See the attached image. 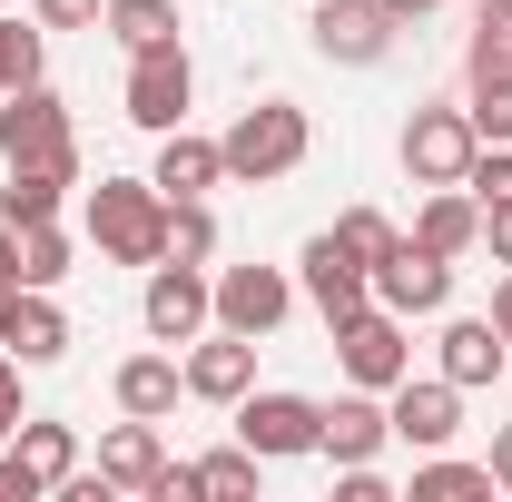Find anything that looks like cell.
Returning a JSON list of instances; mask_svg holds the SVG:
<instances>
[{
	"label": "cell",
	"mask_w": 512,
	"mask_h": 502,
	"mask_svg": "<svg viewBox=\"0 0 512 502\" xmlns=\"http://www.w3.org/2000/svg\"><path fill=\"white\" fill-rule=\"evenodd\" d=\"M69 227L60 217H40V227H10V286H60L69 276Z\"/></svg>",
	"instance_id": "obj_23"
},
{
	"label": "cell",
	"mask_w": 512,
	"mask_h": 502,
	"mask_svg": "<svg viewBox=\"0 0 512 502\" xmlns=\"http://www.w3.org/2000/svg\"><path fill=\"white\" fill-rule=\"evenodd\" d=\"M375 306H394L404 325L414 315H444L453 306V256H434L424 237H394V256L375 266Z\"/></svg>",
	"instance_id": "obj_10"
},
{
	"label": "cell",
	"mask_w": 512,
	"mask_h": 502,
	"mask_svg": "<svg viewBox=\"0 0 512 502\" xmlns=\"http://www.w3.org/2000/svg\"><path fill=\"white\" fill-rule=\"evenodd\" d=\"M473 138H493V148H512V79H473Z\"/></svg>",
	"instance_id": "obj_32"
},
{
	"label": "cell",
	"mask_w": 512,
	"mask_h": 502,
	"mask_svg": "<svg viewBox=\"0 0 512 502\" xmlns=\"http://www.w3.org/2000/svg\"><path fill=\"white\" fill-rule=\"evenodd\" d=\"M10 453H20V463H30V473H40L50 493H60L69 473H79V434H69V424H50V414H20V434H10Z\"/></svg>",
	"instance_id": "obj_24"
},
{
	"label": "cell",
	"mask_w": 512,
	"mask_h": 502,
	"mask_svg": "<svg viewBox=\"0 0 512 502\" xmlns=\"http://www.w3.org/2000/svg\"><path fill=\"white\" fill-rule=\"evenodd\" d=\"M188 99H197V60L178 40L168 50H128V128L168 138V128H188Z\"/></svg>",
	"instance_id": "obj_5"
},
{
	"label": "cell",
	"mask_w": 512,
	"mask_h": 502,
	"mask_svg": "<svg viewBox=\"0 0 512 502\" xmlns=\"http://www.w3.org/2000/svg\"><path fill=\"white\" fill-rule=\"evenodd\" d=\"M69 188H79V148L69 158H10V188H0V227H40L60 217Z\"/></svg>",
	"instance_id": "obj_16"
},
{
	"label": "cell",
	"mask_w": 512,
	"mask_h": 502,
	"mask_svg": "<svg viewBox=\"0 0 512 502\" xmlns=\"http://www.w3.org/2000/svg\"><path fill=\"white\" fill-rule=\"evenodd\" d=\"M444 375L463 384V394L503 375V335H493V315H453V325H444Z\"/></svg>",
	"instance_id": "obj_22"
},
{
	"label": "cell",
	"mask_w": 512,
	"mask_h": 502,
	"mask_svg": "<svg viewBox=\"0 0 512 502\" xmlns=\"http://www.w3.org/2000/svg\"><path fill=\"white\" fill-rule=\"evenodd\" d=\"M483 473H493V493H512V424L493 434V453H483Z\"/></svg>",
	"instance_id": "obj_37"
},
{
	"label": "cell",
	"mask_w": 512,
	"mask_h": 502,
	"mask_svg": "<svg viewBox=\"0 0 512 502\" xmlns=\"http://www.w3.org/2000/svg\"><path fill=\"white\" fill-rule=\"evenodd\" d=\"M30 20H40V30H99L109 0H30Z\"/></svg>",
	"instance_id": "obj_34"
},
{
	"label": "cell",
	"mask_w": 512,
	"mask_h": 502,
	"mask_svg": "<svg viewBox=\"0 0 512 502\" xmlns=\"http://www.w3.org/2000/svg\"><path fill=\"white\" fill-rule=\"evenodd\" d=\"M148 178H158V197H207V188H227V148H217V138H197V128H168Z\"/></svg>",
	"instance_id": "obj_19"
},
{
	"label": "cell",
	"mask_w": 512,
	"mask_h": 502,
	"mask_svg": "<svg viewBox=\"0 0 512 502\" xmlns=\"http://www.w3.org/2000/svg\"><path fill=\"white\" fill-rule=\"evenodd\" d=\"M384 10H394V20H424V10H434V0H384Z\"/></svg>",
	"instance_id": "obj_40"
},
{
	"label": "cell",
	"mask_w": 512,
	"mask_h": 502,
	"mask_svg": "<svg viewBox=\"0 0 512 502\" xmlns=\"http://www.w3.org/2000/svg\"><path fill=\"white\" fill-rule=\"evenodd\" d=\"M384 443H394V424H384V394H365V384L335 394V404L316 414V453L325 463H375Z\"/></svg>",
	"instance_id": "obj_14"
},
{
	"label": "cell",
	"mask_w": 512,
	"mask_h": 502,
	"mask_svg": "<svg viewBox=\"0 0 512 502\" xmlns=\"http://www.w3.org/2000/svg\"><path fill=\"white\" fill-rule=\"evenodd\" d=\"M0 502H50V483H40V473L10 453V443H0Z\"/></svg>",
	"instance_id": "obj_35"
},
{
	"label": "cell",
	"mask_w": 512,
	"mask_h": 502,
	"mask_svg": "<svg viewBox=\"0 0 512 502\" xmlns=\"http://www.w3.org/2000/svg\"><path fill=\"white\" fill-rule=\"evenodd\" d=\"M463 188H473V207H503V197H512V148L483 138V148H473V168H463Z\"/></svg>",
	"instance_id": "obj_33"
},
{
	"label": "cell",
	"mask_w": 512,
	"mask_h": 502,
	"mask_svg": "<svg viewBox=\"0 0 512 502\" xmlns=\"http://www.w3.org/2000/svg\"><path fill=\"white\" fill-rule=\"evenodd\" d=\"M325 237H335V247H345V256H355V266H365V276H375L384 256H394V237H404V227H394L384 207H345V217H335Z\"/></svg>",
	"instance_id": "obj_29"
},
{
	"label": "cell",
	"mask_w": 512,
	"mask_h": 502,
	"mask_svg": "<svg viewBox=\"0 0 512 502\" xmlns=\"http://www.w3.org/2000/svg\"><path fill=\"white\" fill-rule=\"evenodd\" d=\"M473 119L463 109H414L404 119V178L414 188H463V168H473Z\"/></svg>",
	"instance_id": "obj_7"
},
{
	"label": "cell",
	"mask_w": 512,
	"mask_h": 502,
	"mask_svg": "<svg viewBox=\"0 0 512 502\" xmlns=\"http://www.w3.org/2000/svg\"><path fill=\"white\" fill-rule=\"evenodd\" d=\"M483 247H493V266H512V197H503V207H483Z\"/></svg>",
	"instance_id": "obj_36"
},
{
	"label": "cell",
	"mask_w": 512,
	"mask_h": 502,
	"mask_svg": "<svg viewBox=\"0 0 512 502\" xmlns=\"http://www.w3.org/2000/svg\"><path fill=\"white\" fill-rule=\"evenodd\" d=\"M316 394H276V384H266V394H237V443H247L256 463H296V453H316Z\"/></svg>",
	"instance_id": "obj_6"
},
{
	"label": "cell",
	"mask_w": 512,
	"mask_h": 502,
	"mask_svg": "<svg viewBox=\"0 0 512 502\" xmlns=\"http://www.w3.org/2000/svg\"><path fill=\"white\" fill-rule=\"evenodd\" d=\"M256 384V335H227V325H207L188 345V394L197 404H237Z\"/></svg>",
	"instance_id": "obj_17"
},
{
	"label": "cell",
	"mask_w": 512,
	"mask_h": 502,
	"mask_svg": "<svg viewBox=\"0 0 512 502\" xmlns=\"http://www.w3.org/2000/svg\"><path fill=\"white\" fill-rule=\"evenodd\" d=\"M109 394H119V414H138V424H168V414H178V394H188L178 345H168V355H128L119 375H109Z\"/></svg>",
	"instance_id": "obj_18"
},
{
	"label": "cell",
	"mask_w": 512,
	"mask_h": 502,
	"mask_svg": "<svg viewBox=\"0 0 512 502\" xmlns=\"http://www.w3.org/2000/svg\"><path fill=\"white\" fill-rule=\"evenodd\" d=\"M286 315H296V276L286 266H217V325L227 335H256L266 345Z\"/></svg>",
	"instance_id": "obj_8"
},
{
	"label": "cell",
	"mask_w": 512,
	"mask_h": 502,
	"mask_svg": "<svg viewBox=\"0 0 512 502\" xmlns=\"http://www.w3.org/2000/svg\"><path fill=\"white\" fill-rule=\"evenodd\" d=\"M188 473H197V493H217V502H256V473L266 463H256L247 443H217V453H197Z\"/></svg>",
	"instance_id": "obj_28"
},
{
	"label": "cell",
	"mask_w": 512,
	"mask_h": 502,
	"mask_svg": "<svg viewBox=\"0 0 512 502\" xmlns=\"http://www.w3.org/2000/svg\"><path fill=\"white\" fill-rule=\"evenodd\" d=\"M89 247L109 266H158L168 256V197H158V178H99L89 188Z\"/></svg>",
	"instance_id": "obj_2"
},
{
	"label": "cell",
	"mask_w": 512,
	"mask_h": 502,
	"mask_svg": "<svg viewBox=\"0 0 512 502\" xmlns=\"http://www.w3.org/2000/svg\"><path fill=\"white\" fill-rule=\"evenodd\" d=\"M168 256H178V266H207V256H217V217H207V197H168Z\"/></svg>",
	"instance_id": "obj_30"
},
{
	"label": "cell",
	"mask_w": 512,
	"mask_h": 502,
	"mask_svg": "<svg viewBox=\"0 0 512 502\" xmlns=\"http://www.w3.org/2000/svg\"><path fill=\"white\" fill-rule=\"evenodd\" d=\"M296 296H306V306L325 315V335H335L345 315H365V306H375V276H365L355 256L335 247V237H306V256H296Z\"/></svg>",
	"instance_id": "obj_12"
},
{
	"label": "cell",
	"mask_w": 512,
	"mask_h": 502,
	"mask_svg": "<svg viewBox=\"0 0 512 502\" xmlns=\"http://www.w3.org/2000/svg\"><path fill=\"white\" fill-rule=\"evenodd\" d=\"M394 10L384 0H316V60H335V69H375L384 50H394Z\"/></svg>",
	"instance_id": "obj_11"
},
{
	"label": "cell",
	"mask_w": 512,
	"mask_h": 502,
	"mask_svg": "<svg viewBox=\"0 0 512 502\" xmlns=\"http://www.w3.org/2000/svg\"><path fill=\"white\" fill-rule=\"evenodd\" d=\"M493 335L512 345V266H503V286H493Z\"/></svg>",
	"instance_id": "obj_38"
},
{
	"label": "cell",
	"mask_w": 512,
	"mask_h": 502,
	"mask_svg": "<svg viewBox=\"0 0 512 502\" xmlns=\"http://www.w3.org/2000/svg\"><path fill=\"white\" fill-rule=\"evenodd\" d=\"M384 424H394V443H414V453H444L463 434V384L453 375H404L384 394Z\"/></svg>",
	"instance_id": "obj_9"
},
{
	"label": "cell",
	"mask_w": 512,
	"mask_h": 502,
	"mask_svg": "<svg viewBox=\"0 0 512 502\" xmlns=\"http://www.w3.org/2000/svg\"><path fill=\"white\" fill-rule=\"evenodd\" d=\"M138 325H148V345H197V335L217 325V276L158 256V266H148V296H138Z\"/></svg>",
	"instance_id": "obj_3"
},
{
	"label": "cell",
	"mask_w": 512,
	"mask_h": 502,
	"mask_svg": "<svg viewBox=\"0 0 512 502\" xmlns=\"http://www.w3.org/2000/svg\"><path fill=\"white\" fill-rule=\"evenodd\" d=\"M119 50H168L178 40V0H109V20H99Z\"/></svg>",
	"instance_id": "obj_26"
},
{
	"label": "cell",
	"mask_w": 512,
	"mask_h": 502,
	"mask_svg": "<svg viewBox=\"0 0 512 502\" xmlns=\"http://www.w3.org/2000/svg\"><path fill=\"white\" fill-rule=\"evenodd\" d=\"M0 384H20V355H10V345H0Z\"/></svg>",
	"instance_id": "obj_41"
},
{
	"label": "cell",
	"mask_w": 512,
	"mask_h": 502,
	"mask_svg": "<svg viewBox=\"0 0 512 502\" xmlns=\"http://www.w3.org/2000/svg\"><path fill=\"white\" fill-rule=\"evenodd\" d=\"M404 493H414V502H483V493H493V473H483V463H453V453H424Z\"/></svg>",
	"instance_id": "obj_27"
},
{
	"label": "cell",
	"mask_w": 512,
	"mask_h": 502,
	"mask_svg": "<svg viewBox=\"0 0 512 502\" xmlns=\"http://www.w3.org/2000/svg\"><path fill=\"white\" fill-rule=\"evenodd\" d=\"M20 434V384H0V443Z\"/></svg>",
	"instance_id": "obj_39"
},
{
	"label": "cell",
	"mask_w": 512,
	"mask_h": 502,
	"mask_svg": "<svg viewBox=\"0 0 512 502\" xmlns=\"http://www.w3.org/2000/svg\"><path fill=\"white\" fill-rule=\"evenodd\" d=\"M0 306H10V276H0Z\"/></svg>",
	"instance_id": "obj_42"
},
{
	"label": "cell",
	"mask_w": 512,
	"mask_h": 502,
	"mask_svg": "<svg viewBox=\"0 0 512 502\" xmlns=\"http://www.w3.org/2000/svg\"><path fill=\"white\" fill-rule=\"evenodd\" d=\"M414 237H424L434 256H453V266H463V256L483 247V207H473V188H424V217H414Z\"/></svg>",
	"instance_id": "obj_21"
},
{
	"label": "cell",
	"mask_w": 512,
	"mask_h": 502,
	"mask_svg": "<svg viewBox=\"0 0 512 502\" xmlns=\"http://www.w3.org/2000/svg\"><path fill=\"white\" fill-rule=\"evenodd\" d=\"M79 138H69V109L30 79V89H0V168L10 158H69Z\"/></svg>",
	"instance_id": "obj_13"
},
{
	"label": "cell",
	"mask_w": 512,
	"mask_h": 502,
	"mask_svg": "<svg viewBox=\"0 0 512 502\" xmlns=\"http://www.w3.org/2000/svg\"><path fill=\"white\" fill-rule=\"evenodd\" d=\"M335 365H345V384H365V394H394V384L414 375V335H404V315L394 306H365L335 325Z\"/></svg>",
	"instance_id": "obj_4"
},
{
	"label": "cell",
	"mask_w": 512,
	"mask_h": 502,
	"mask_svg": "<svg viewBox=\"0 0 512 502\" xmlns=\"http://www.w3.org/2000/svg\"><path fill=\"white\" fill-rule=\"evenodd\" d=\"M0 345L20 355V365H60L69 355V315L50 286H10V306H0Z\"/></svg>",
	"instance_id": "obj_15"
},
{
	"label": "cell",
	"mask_w": 512,
	"mask_h": 502,
	"mask_svg": "<svg viewBox=\"0 0 512 502\" xmlns=\"http://www.w3.org/2000/svg\"><path fill=\"white\" fill-rule=\"evenodd\" d=\"M99 473H109V493H138V502H148V483L168 473L158 424H138V414H128V424H109V434H99Z\"/></svg>",
	"instance_id": "obj_20"
},
{
	"label": "cell",
	"mask_w": 512,
	"mask_h": 502,
	"mask_svg": "<svg viewBox=\"0 0 512 502\" xmlns=\"http://www.w3.org/2000/svg\"><path fill=\"white\" fill-rule=\"evenodd\" d=\"M40 79V20H0V89Z\"/></svg>",
	"instance_id": "obj_31"
},
{
	"label": "cell",
	"mask_w": 512,
	"mask_h": 502,
	"mask_svg": "<svg viewBox=\"0 0 512 502\" xmlns=\"http://www.w3.org/2000/svg\"><path fill=\"white\" fill-rule=\"evenodd\" d=\"M473 79H512V0H473V40H463Z\"/></svg>",
	"instance_id": "obj_25"
},
{
	"label": "cell",
	"mask_w": 512,
	"mask_h": 502,
	"mask_svg": "<svg viewBox=\"0 0 512 502\" xmlns=\"http://www.w3.org/2000/svg\"><path fill=\"white\" fill-rule=\"evenodd\" d=\"M227 178L237 188H276V178H296L306 168V148H316V128H306V109L296 99H256V109H237L227 119Z\"/></svg>",
	"instance_id": "obj_1"
}]
</instances>
